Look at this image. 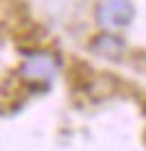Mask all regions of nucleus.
Listing matches in <instances>:
<instances>
[{
    "instance_id": "nucleus-1",
    "label": "nucleus",
    "mask_w": 146,
    "mask_h": 151,
    "mask_svg": "<svg viewBox=\"0 0 146 151\" xmlns=\"http://www.w3.org/2000/svg\"><path fill=\"white\" fill-rule=\"evenodd\" d=\"M135 18V7L130 0H99L97 2V23L103 29L128 27Z\"/></svg>"
},
{
    "instance_id": "nucleus-2",
    "label": "nucleus",
    "mask_w": 146,
    "mask_h": 151,
    "mask_svg": "<svg viewBox=\"0 0 146 151\" xmlns=\"http://www.w3.org/2000/svg\"><path fill=\"white\" fill-rule=\"evenodd\" d=\"M58 72V61L50 52H34L23 61L20 75L27 81H52Z\"/></svg>"
},
{
    "instance_id": "nucleus-3",
    "label": "nucleus",
    "mask_w": 146,
    "mask_h": 151,
    "mask_svg": "<svg viewBox=\"0 0 146 151\" xmlns=\"http://www.w3.org/2000/svg\"><path fill=\"white\" fill-rule=\"evenodd\" d=\"M90 50L95 52V54H99V57H103V59H119L124 54V50H126V43L119 36L106 32V34H99V36L92 38Z\"/></svg>"
}]
</instances>
